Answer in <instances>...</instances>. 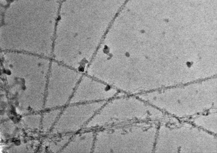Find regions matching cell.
<instances>
[{"label":"cell","mask_w":217,"mask_h":153,"mask_svg":"<svg viewBox=\"0 0 217 153\" xmlns=\"http://www.w3.org/2000/svg\"><path fill=\"white\" fill-rule=\"evenodd\" d=\"M101 85L97 80L87 75H83L73 94L71 103L94 102L105 99L100 92Z\"/></svg>","instance_id":"obj_1"},{"label":"cell","mask_w":217,"mask_h":153,"mask_svg":"<svg viewBox=\"0 0 217 153\" xmlns=\"http://www.w3.org/2000/svg\"><path fill=\"white\" fill-rule=\"evenodd\" d=\"M95 137L92 131L78 134L73 137V152H89L93 150Z\"/></svg>","instance_id":"obj_2"}]
</instances>
